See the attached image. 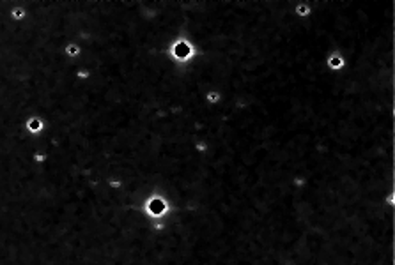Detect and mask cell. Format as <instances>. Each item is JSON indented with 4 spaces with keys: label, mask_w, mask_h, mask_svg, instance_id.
<instances>
[{
    "label": "cell",
    "mask_w": 395,
    "mask_h": 265,
    "mask_svg": "<svg viewBox=\"0 0 395 265\" xmlns=\"http://www.w3.org/2000/svg\"><path fill=\"white\" fill-rule=\"evenodd\" d=\"M294 14L300 20H307L312 14V4L310 2H296L294 4Z\"/></svg>",
    "instance_id": "6da1fadb"
},
{
    "label": "cell",
    "mask_w": 395,
    "mask_h": 265,
    "mask_svg": "<svg viewBox=\"0 0 395 265\" xmlns=\"http://www.w3.org/2000/svg\"><path fill=\"white\" fill-rule=\"evenodd\" d=\"M202 99H204V102H206V104H209V106H215V104H218V102L222 101V92H220L218 89H209L208 92H204Z\"/></svg>",
    "instance_id": "7a4b0ae2"
}]
</instances>
